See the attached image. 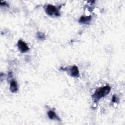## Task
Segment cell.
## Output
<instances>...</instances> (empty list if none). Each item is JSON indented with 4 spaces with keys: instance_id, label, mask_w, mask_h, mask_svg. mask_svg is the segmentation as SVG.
Returning <instances> with one entry per match:
<instances>
[{
    "instance_id": "6da1fadb",
    "label": "cell",
    "mask_w": 125,
    "mask_h": 125,
    "mask_svg": "<svg viewBox=\"0 0 125 125\" xmlns=\"http://www.w3.org/2000/svg\"><path fill=\"white\" fill-rule=\"evenodd\" d=\"M110 90L111 87L108 85L97 88L92 96L93 101L95 103L98 102L102 98L108 95Z\"/></svg>"
},
{
    "instance_id": "7a4b0ae2",
    "label": "cell",
    "mask_w": 125,
    "mask_h": 125,
    "mask_svg": "<svg viewBox=\"0 0 125 125\" xmlns=\"http://www.w3.org/2000/svg\"><path fill=\"white\" fill-rule=\"evenodd\" d=\"M45 11L47 15L50 16H59L60 15V10L56 6L51 5L48 4L45 7Z\"/></svg>"
},
{
    "instance_id": "3957f363",
    "label": "cell",
    "mask_w": 125,
    "mask_h": 125,
    "mask_svg": "<svg viewBox=\"0 0 125 125\" xmlns=\"http://www.w3.org/2000/svg\"><path fill=\"white\" fill-rule=\"evenodd\" d=\"M62 70H65L68 72V73L70 75L74 78H78L80 76V73L78 67L74 65L69 67H65L64 68H62Z\"/></svg>"
},
{
    "instance_id": "277c9868",
    "label": "cell",
    "mask_w": 125,
    "mask_h": 125,
    "mask_svg": "<svg viewBox=\"0 0 125 125\" xmlns=\"http://www.w3.org/2000/svg\"><path fill=\"white\" fill-rule=\"evenodd\" d=\"M17 46L20 51L21 53H26L29 50V48L27 44L21 40L18 41L17 42Z\"/></svg>"
},
{
    "instance_id": "5b68a950",
    "label": "cell",
    "mask_w": 125,
    "mask_h": 125,
    "mask_svg": "<svg viewBox=\"0 0 125 125\" xmlns=\"http://www.w3.org/2000/svg\"><path fill=\"white\" fill-rule=\"evenodd\" d=\"M92 20V17L91 16H82L79 20V22L82 24H89Z\"/></svg>"
},
{
    "instance_id": "8992f818",
    "label": "cell",
    "mask_w": 125,
    "mask_h": 125,
    "mask_svg": "<svg viewBox=\"0 0 125 125\" xmlns=\"http://www.w3.org/2000/svg\"><path fill=\"white\" fill-rule=\"evenodd\" d=\"M18 89V84L14 80H11L10 83V90L12 93H16L17 92Z\"/></svg>"
},
{
    "instance_id": "52a82bcc",
    "label": "cell",
    "mask_w": 125,
    "mask_h": 125,
    "mask_svg": "<svg viewBox=\"0 0 125 125\" xmlns=\"http://www.w3.org/2000/svg\"><path fill=\"white\" fill-rule=\"evenodd\" d=\"M47 115L48 118L51 120L60 121V119L56 114L55 112H54L53 110H49L47 112Z\"/></svg>"
},
{
    "instance_id": "ba28073f",
    "label": "cell",
    "mask_w": 125,
    "mask_h": 125,
    "mask_svg": "<svg viewBox=\"0 0 125 125\" xmlns=\"http://www.w3.org/2000/svg\"><path fill=\"white\" fill-rule=\"evenodd\" d=\"M37 38L39 40L43 41L45 39V35L44 33L41 32H39L37 34Z\"/></svg>"
},
{
    "instance_id": "9c48e42d",
    "label": "cell",
    "mask_w": 125,
    "mask_h": 125,
    "mask_svg": "<svg viewBox=\"0 0 125 125\" xmlns=\"http://www.w3.org/2000/svg\"><path fill=\"white\" fill-rule=\"evenodd\" d=\"M0 5L1 6L3 5L4 6H8V4L6 3L5 1H0Z\"/></svg>"
},
{
    "instance_id": "30bf717a",
    "label": "cell",
    "mask_w": 125,
    "mask_h": 125,
    "mask_svg": "<svg viewBox=\"0 0 125 125\" xmlns=\"http://www.w3.org/2000/svg\"><path fill=\"white\" fill-rule=\"evenodd\" d=\"M117 97H116L115 95H114L112 96V102H116V100H117Z\"/></svg>"
}]
</instances>
